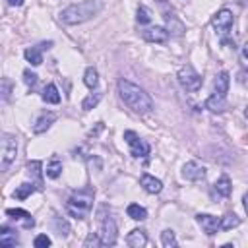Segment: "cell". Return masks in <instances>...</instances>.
Wrapping results in <instances>:
<instances>
[{"instance_id": "2", "label": "cell", "mask_w": 248, "mask_h": 248, "mask_svg": "<svg viewBox=\"0 0 248 248\" xmlns=\"http://www.w3.org/2000/svg\"><path fill=\"white\" fill-rule=\"evenodd\" d=\"M101 10H103L101 0H83V2H78V4H72V6L64 8L60 12V21L64 25H78V23L89 21Z\"/></svg>"}, {"instance_id": "35", "label": "cell", "mask_w": 248, "mask_h": 248, "mask_svg": "<svg viewBox=\"0 0 248 248\" xmlns=\"http://www.w3.org/2000/svg\"><path fill=\"white\" fill-rule=\"evenodd\" d=\"M23 81H25L29 87H33V85L37 83V74L31 72V70H25V72H23Z\"/></svg>"}, {"instance_id": "39", "label": "cell", "mask_w": 248, "mask_h": 248, "mask_svg": "<svg viewBox=\"0 0 248 248\" xmlns=\"http://www.w3.org/2000/svg\"><path fill=\"white\" fill-rule=\"evenodd\" d=\"M8 4H10V6H21L23 0H8Z\"/></svg>"}, {"instance_id": "13", "label": "cell", "mask_w": 248, "mask_h": 248, "mask_svg": "<svg viewBox=\"0 0 248 248\" xmlns=\"http://www.w3.org/2000/svg\"><path fill=\"white\" fill-rule=\"evenodd\" d=\"M6 215L8 217H12L14 221H19V223H23V227L25 229H31V227H35V219L31 217V213L29 211H25V209H19V207H10V209H6Z\"/></svg>"}, {"instance_id": "28", "label": "cell", "mask_w": 248, "mask_h": 248, "mask_svg": "<svg viewBox=\"0 0 248 248\" xmlns=\"http://www.w3.org/2000/svg\"><path fill=\"white\" fill-rule=\"evenodd\" d=\"M101 97H103V93H101V91H95V93L87 95V97L81 101V108H83V110H91V108H95V107H97V103L101 101Z\"/></svg>"}, {"instance_id": "15", "label": "cell", "mask_w": 248, "mask_h": 248, "mask_svg": "<svg viewBox=\"0 0 248 248\" xmlns=\"http://www.w3.org/2000/svg\"><path fill=\"white\" fill-rule=\"evenodd\" d=\"M54 120H56V114H54V112H43V114L35 120L33 132H35V134H43V132H46V130L54 124Z\"/></svg>"}, {"instance_id": "8", "label": "cell", "mask_w": 248, "mask_h": 248, "mask_svg": "<svg viewBox=\"0 0 248 248\" xmlns=\"http://www.w3.org/2000/svg\"><path fill=\"white\" fill-rule=\"evenodd\" d=\"M103 246H112L116 242V223L112 217H101V231H99Z\"/></svg>"}, {"instance_id": "32", "label": "cell", "mask_w": 248, "mask_h": 248, "mask_svg": "<svg viewBox=\"0 0 248 248\" xmlns=\"http://www.w3.org/2000/svg\"><path fill=\"white\" fill-rule=\"evenodd\" d=\"M83 246H85V248H91V246H103L99 232H89L87 238H85V242H83Z\"/></svg>"}, {"instance_id": "5", "label": "cell", "mask_w": 248, "mask_h": 248, "mask_svg": "<svg viewBox=\"0 0 248 248\" xmlns=\"http://www.w3.org/2000/svg\"><path fill=\"white\" fill-rule=\"evenodd\" d=\"M0 147H2V170H8L10 165L16 161V155H17V141H16V136H12V134H2Z\"/></svg>"}, {"instance_id": "26", "label": "cell", "mask_w": 248, "mask_h": 248, "mask_svg": "<svg viewBox=\"0 0 248 248\" xmlns=\"http://www.w3.org/2000/svg\"><path fill=\"white\" fill-rule=\"evenodd\" d=\"M126 213H128V217H132L134 221H143V219L147 217V209L141 207V205H138V203H130L128 209H126Z\"/></svg>"}, {"instance_id": "34", "label": "cell", "mask_w": 248, "mask_h": 248, "mask_svg": "<svg viewBox=\"0 0 248 248\" xmlns=\"http://www.w3.org/2000/svg\"><path fill=\"white\" fill-rule=\"evenodd\" d=\"M50 244H52V240H50L46 234H37L35 240H33V246H35V248H46V246H50Z\"/></svg>"}, {"instance_id": "22", "label": "cell", "mask_w": 248, "mask_h": 248, "mask_svg": "<svg viewBox=\"0 0 248 248\" xmlns=\"http://www.w3.org/2000/svg\"><path fill=\"white\" fill-rule=\"evenodd\" d=\"M145 242H147V236H145V232L140 231V229H134V231L126 236V244L132 246V248H141V246H145Z\"/></svg>"}, {"instance_id": "14", "label": "cell", "mask_w": 248, "mask_h": 248, "mask_svg": "<svg viewBox=\"0 0 248 248\" xmlns=\"http://www.w3.org/2000/svg\"><path fill=\"white\" fill-rule=\"evenodd\" d=\"M140 186H141L145 192H149V194H159V192L163 190V182H161L159 178L151 176V174H141Z\"/></svg>"}, {"instance_id": "33", "label": "cell", "mask_w": 248, "mask_h": 248, "mask_svg": "<svg viewBox=\"0 0 248 248\" xmlns=\"http://www.w3.org/2000/svg\"><path fill=\"white\" fill-rule=\"evenodd\" d=\"M54 223H56L58 234H60V236H68V232H70V227H68V223H66L62 217H54Z\"/></svg>"}, {"instance_id": "27", "label": "cell", "mask_w": 248, "mask_h": 248, "mask_svg": "<svg viewBox=\"0 0 248 248\" xmlns=\"http://www.w3.org/2000/svg\"><path fill=\"white\" fill-rule=\"evenodd\" d=\"M238 225H240V217L234 215V213H227L225 217H221V225H219V229H223V231H231V229H234V227H238Z\"/></svg>"}, {"instance_id": "38", "label": "cell", "mask_w": 248, "mask_h": 248, "mask_svg": "<svg viewBox=\"0 0 248 248\" xmlns=\"http://www.w3.org/2000/svg\"><path fill=\"white\" fill-rule=\"evenodd\" d=\"M242 202H244V211H246V215H248V192L244 194V198H242Z\"/></svg>"}, {"instance_id": "12", "label": "cell", "mask_w": 248, "mask_h": 248, "mask_svg": "<svg viewBox=\"0 0 248 248\" xmlns=\"http://www.w3.org/2000/svg\"><path fill=\"white\" fill-rule=\"evenodd\" d=\"M169 31L165 29V27H159V25H155V27H149V29H145L143 33H141V37L147 41V43H165L167 39H169Z\"/></svg>"}, {"instance_id": "37", "label": "cell", "mask_w": 248, "mask_h": 248, "mask_svg": "<svg viewBox=\"0 0 248 248\" xmlns=\"http://www.w3.org/2000/svg\"><path fill=\"white\" fill-rule=\"evenodd\" d=\"M240 64L244 70H248V41L242 45V50H240Z\"/></svg>"}, {"instance_id": "40", "label": "cell", "mask_w": 248, "mask_h": 248, "mask_svg": "<svg viewBox=\"0 0 248 248\" xmlns=\"http://www.w3.org/2000/svg\"><path fill=\"white\" fill-rule=\"evenodd\" d=\"M244 116L248 118V105H246V108H244Z\"/></svg>"}, {"instance_id": "4", "label": "cell", "mask_w": 248, "mask_h": 248, "mask_svg": "<svg viewBox=\"0 0 248 248\" xmlns=\"http://www.w3.org/2000/svg\"><path fill=\"white\" fill-rule=\"evenodd\" d=\"M176 79H178V83L182 85V89H186V91H198V89L202 87V76H200L190 64H186V66H182V68L178 70Z\"/></svg>"}, {"instance_id": "19", "label": "cell", "mask_w": 248, "mask_h": 248, "mask_svg": "<svg viewBox=\"0 0 248 248\" xmlns=\"http://www.w3.org/2000/svg\"><path fill=\"white\" fill-rule=\"evenodd\" d=\"M165 21H167V31L172 35H182L184 33V23L174 16V14H165Z\"/></svg>"}, {"instance_id": "23", "label": "cell", "mask_w": 248, "mask_h": 248, "mask_svg": "<svg viewBox=\"0 0 248 248\" xmlns=\"http://www.w3.org/2000/svg\"><path fill=\"white\" fill-rule=\"evenodd\" d=\"M43 101L45 103H50V105H58L60 103V93H58V87L54 83H48L45 89H43Z\"/></svg>"}, {"instance_id": "9", "label": "cell", "mask_w": 248, "mask_h": 248, "mask_svg": "<svg viewBox=\"0 0 248 248\" xmlns=\"http://www.w3.org/2000/svg\"><path fill=\"white\" fill-rule=\"evenodd\" d=\"M205 174H207L205 167L200 165V163H196V161H188V163H184V167H182V176H184L186 180L198 182V180H203Z\"/></svg>"}, {"instance_id": "16", "label": "cell", "mask_w": 248, "mask_h": 248, "mask_svg": "<svg viewBox=\"0 0 248 248\" xmlns=\"http://www.w3.org/2000/svg\"><path fill=\"white\" fill-rule=\"evenodd\" d=\"M41 169H43V163H41V161H27V165H25L27 174L35 180V184H37V188H39V190H43V176H41Z\"/></svg>"}, {"instance_id": "3", "label": "cell", "mask_w": 248, "mask_h": 248, "mask_svg": "<svg viewBox=\"0 0 248 248\" xmlns=\"http://www.w3.org/2000/svg\"><path fill=\"white\" fill-rule=\"evenodd\" d=\"M93 196H95V192L91 188H83V190L74 192L66 202L68 215H72L74 219H83L93 207Z\"/></svg>"}, {"instance_id": "36", "label": "cell", "mask_w": 248, "mask_h": 248, "mask_svg": "<svg viewBox=\"0 0 248 248\" xmlns=\"http://www.w3.org/2000/svg\"><path fill=\"white\" fill-rule=\"evenodd\" d=\"M10 91H12V81H10L8 78H4V79H2V101H8Z\"/></svg>"}, {"instance_id": "41", "label": "cell", "mask_w": 248, "mask_h": 248, "mask_svg": "<svg viewBox=\"0 0 248 248\" xmlns=\"http://www.w3.org/2000/svg\"><path fill=\"white\" fill-rule=\"evenodd\" d=\"M159 2H167V0H159Z\"/></svg>"}, {"instance_id": "6", "label": "cell", "mask_w": 248, "mask_h": 248, "mask_svg": "<svg viewBox=\"0 0 248 248\" xmlns=\"http://www.w3.org/2000/svg\"><path fill=\"white\" fill-rule=\"evenodd\" d=\"M124 140H126V143H128V147H130V155L132 157H147L149 155V145L134 132V130H126L124 132Z\"/></svg>"}, {"instance_id": "7", "label": "cell", "mask_w": 248, "mask_h": 248, "mask_svg": "<svg viewBox=\"0 0 248 248\" xmlns=\"http://www.w3.org/2000/svg\"><path fill=\"white\" fill-rule=\"evenodd\" d=\"M232 23H234V16H232V12L227 10V8L219 10V12L211 17V25H213V29H215L219 35H227V33L231 31Z\"/></svg>"}, {"instance_id": "10", "label": "cell", "mask_w": 248, "mask_h": 248, "mask_svg": "<svg viewBox=\"0 0 248 248\" xmlns=\"http://www.w3.org/2000/svg\"><path fill=\"white\" fill-rule=\"evenodd\" d=\"M196 221H198V225L202 227V231H203L207 236L215 234L217 229H219V225H221V219L215 217V215H209V213H198V215H196Z\"/></svg>"}, {"instance_id": "24", "label": "cell", "mask_w": 248, "mask_h": 248, "mask_svg": "<svg viewBox=\"0 0 248 248\" xmlns=\"http://www.w3.org/2000/svg\"><path fill=\"white\" fill-rule=\"evenodd\" d=\"M46 176L48 178H58L60 176V172H62V161L56 157V155H52L50 157V161H48V165H46Z\"/></svg>"}, {"instance_id": "1", "label": "cell", "mask_w": 248, "mask_h": 248, "mask_svg": "<svg viewBox=\"0 0 248 248\" xmlns=\"http://www.w3.org/2000/svg\"><path fill=\"white\" fill-rule=\"evenodd\" d=\"M118 95L138 114H145L153 108V99L140 85H136L128 79H118Z\"/></svg>"}, {"instance_id": "31", "label": "cell", "mask_w": 248, "mask_h": 248, "mask_svg": "<svg viewBox=\"0 0 248 248\" xmlns=\"http://www.w3.org/2000/svg\"><path fill=\"white\" fill-rule=\"evenodd\" d=\"M136 19H138V23L145 25V23L151 21V12H149L145 6H140V8H138V16H136Z\"/></svg>"}, {"instance_id": "30", "label": "cell", "mask_w": 248, "mask_h": 248, "mask_svg": "<svg viewBox=\"0 0 248 248\" xmlns=\"http://www.w3.org/2000/svg\"><path fill=\"white\" fill-rule=\"evenodd\" d=\"M161 242H163V246H165V248H174V246H176V236H174V231L165 229V231L161 232Z\"/></svg>"}, {"instance_id": "29", "label": "cell", "mask_w": 248, "mask_h": 248, "mask_svg": "<svg viewBox=\"0 0 248 248\" xmlns=\"http://www.w3.org/2000/svg\"><path fill=\"white\" fill-rule=\"evenodd\" d=\"M83 83L89 87V89H95L97 83H99V78H97V70L95 68H87L85 74H83Z\"/></svg>"}, {"instance_id": "25", "label": "cell", "mask_w": 248, "mask_h": 248, "mask_svg": "<svg viewBox=\"0 0 248 248\" xmlns=\"http://www.w3.org/2000/svg\"><path fill=\"white\" fill-rule=\"evenodd\" d=\"M35 190H39L37 184H33V182H23V184H19V186L16 188L14 198H17V200H25V198H29Z\"/></svg>"}, {"instance_id": "20", "label": "cell", "mask_w": 248, "mask_h": 248, "mask_svg": "<svg viewBox=\"0 0 248 248\" xmlns=\"http://www.w3.org/2000/svg\"><path fill=\"white\" fill-rule=\"evenodd\" d=\"M229 85H231V78H229V74H227V72L217 74V78H215V81H213V89H215V93L227 97V93H229Z\"/></svg>"}, {"instance_id": "11", "label": "cell", "mask_w": 248, "mask_h": 248, "mask_svg": "<svg viewBox=\"0 0 248 248\" xmlns=\"http://www.w3.org/2000/svg\"><path fill=\"white\" fill-rule=\"evenodd\" d=\"M52 46V41H48V43H41V45H37V46H31V48H25V60L31 64V66H39V64H43V50L45 48H50Z\"/></svg>"}, {"instance_id": "21", "label": "cell", "mask_w": 248, "mask_h": 248, "mask_svg": "<svg viewBox=\"0 0 248 248\" xmlns=\"http://www.w3.org/2000/svg\"><path fill=\"white\" fill-rule=\"evenodd\" d=\"M17 244V234L16 231L8 229L6 225H2V232H0V246L2 248H14Z\"/></svg>"}, {"instance_id": "17", "label": "cell", "mask_w": 248, "mask_h": 248, "mask_svg": "<svg viewBox=\"0 0 248 248\" xmlns=\"http://www.w3.org/2000/svg\"><path fill=\"white\" fill-rule=\"evenodd\" d=\"M205 108H209L211 112H223L227 108V101H225V95H219L213 91L211 97H207L205 101Z\"/></svg>"}, {"instance_id": "18", "label": "cell", "mask_w": 248, "mask_h": 248, "mask_svg": "<svg viewBox=\"0 0 248 248\" xmlns=\"http://www.w3.org/2000/svg\"><path fill=\"white\" fill-rule=\"evenodd\" d=\"M213 192L221 198H229L231 192H232V184H231V178L227 174H223L215 184H213Z\"/></svg>"}]
</instances>
